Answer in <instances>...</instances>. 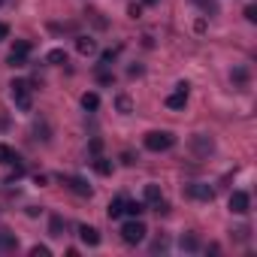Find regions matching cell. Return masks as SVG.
Segmentation results:
<instances>
[{"mask_svg":"<svg viewBox=\"0 0 257 257\" xmlns=\"http://www.w3.org/2000/svg\"><path fill=\"white\" fill-rule=\"evenodd\" d=\"M245 19H248V22H257V7H248V10H245Z\"/></svg>","mask_w":257,"mask_h":257,"instance_id":"24","label":"cell"},{"mask_svg":"<svg viewBox=\"0 0 257 257\" xmlns=\"http://www.w3.org/2000/svg\"><path fill=\"white\" fill-rule=\"evenodd\" d=\"M248 206H251V197H248L245 191H233V194H230V212H233V215H245Z\"/></svg>","mask_w":257,"mask_h":257,"instance_id":"6","label":"cell"},{"mask_svg":"<svg viewBox=\"0 0 257 257\" xmlns=\"http://www.w3.org/2000/svg\"><path fill=\"white\" fill-rule=\"evenodd\" d=\"M31 257H52V248H46V245H34V248H31Z\"/></svg>","mask_w":257,"mask_h":257,"instance_id":"23","label":"cell"},{"mask_svg":"<svg viewBox=\"0 0 257 257\" xmlns=\"http://www.w3.org/2000/svg\"><path fill=\"white\" fill-rule=\"evenodd\" d=\"M188 197H194V200H203V203H212L215 191H212L209 185H203V182H194V185H188Z\"/></svg>","mask_w":257,"mask_h":257,"instance_id":"8","label":"cell"},{"mask_svg":"<svg viewBox=\"0 0 257 257\" xmlns=\"http://www.w3.org/2000/svg\"><path fill=\"white\" fill-rule=\"evenodd\" d=\"M146 4H158V0H146Z\"/></svg>","mask_w":257,"mask_h":257,"instance_id":"28","label":"cell"},{"mask_svg":"<svg viewBox=\"0 0 257 257\" xmlns=\"http://www.w3.org/2000/svg\"><path fill=\"white\" fill-rule=\"evenodd\" d=\"M121 161H124V164H127V167H131V164H137V158H134V155H131V152H124V155H121Z\"/></svg>","mask_w":257,"mask_h":257,"instance_id":"25","label":"cell"},{"mask_svg":"<svg viewBox=\"0 0 257 257\" xmlns=\"http://www.w3.org/2000/svg\"><path fill=\"white\" fill-rule=\"evenodd\" d=\"M79 239H82L85 245H91V248H94V245H100V233H97V227H88V224H82V227H79Z\"/></svg>","mask_w":257,"mask_h":257,"instance_id":"10","label":"cell"},{"mask_svg":"<svg viewBox=\"0 0 257 257\" xmlns=\"http://www.w3.org/2000/svg\"><path fill=\"white\" fill-rule=\"evenodd\" d=\"M64 185H67L73 194H79V197H91V185H88L85 179H79V176H64Z\"/></svg>","mask_w":257,"mask_h":257,"instance_id":"7","label":"cell"},{"mask_svg":"<svg viewBox=\"0 0 257 257\" xmlns=\"http://www.w3.org/2000/svg\"><path fill=\"white\" fill-rule=\"evenodd\" d=\"M146 224L140 221V218H131V221H124L121 224V239L127 242V245H137V242H143L146 239Z\"/></svg>","mask_w":257,"mask_h":257,"instance_id":"2","label":"cell"},{"mask_svg":"<svg viewBox=\"0 0 257 257\" xmlns=\"http://www.w3.org/2000/svg\"><path fill=\"white\" fill-rule=\"evenodd\" d=\"M49 233H52V236H64V221H61L58 215L49 221Z\"/></svg>","mask_w":257,"mask_h":257,"instance_id":"21","label":"cell"},{"mask_svg":"<svg viewBox=\"0 0 257 257\" xmlns=\"http://www.w3.org/2000/svg\"><path fill=\"white\" fill-rule=\"evenodd\" d=\"M97 106H100V97H97L94 91H91V94H82V109H91V112H94Z\"/></svg>","mask_w":257,"mask_h":257,"instance_id":"19","label":"cell"},{"mask_svg":"<svg viewBox=\"0 0 257 257\" xmlns=\"http://www.w3.org/2000/svg\"><path fill=\"white\" fill-rule=\"evenodd\" d=\"M143 212H146V203H140V200H124V215L140 218Z\"/></svg>","mask_w":257,"mask_h":257,"instance_id":"11","label":"cell"},{"mask_svg":"<svg viewBox=\"0 0 257 257\" xmlns=\"http://www.w3.org/2000/svg\"><path fill=\"white\" fill-rule=\"evenodd\" d=\"M127 13H131V19H140V16H143V10H140V7H131Z\"/></svg>","mask_w":257,"mask_h":257,"instance_id":"26","label":"cell"},{"mask_svg":"<svg viewBox=\"0 0 257 257\" xmlns=\"http://www.w3.org/2000/svg\"><path fill=\"white\" fill-rule=\"evenodd\" d=\"M115 109H118V112H124V115H127V112H134L131 97H124V94H121V97H115Z\"/></svg>","mask_w":257,"mask_h":257,"instance_id":"20","label":"cell"},{"mask_svg":"<svg viewBox=\"0 0 257 257\" xmlns=\"http://www.w3.org/2000/svg\"><path fill=\"white\" fill-rule=\"evenodd\" d=\"M28 52H31V43L28 40H19L16 46H13V52H10V67H25V61H28Z\"/></svg>","mask_w":257,"mask_h":257,"instance_id":"4","label":"cell"},{"mask_svg":"<svg viewBox=\"0 0 257 257\" xmlns=\"http://www.w3.org/2000/svg\"><path fill=\"white\" fill-rule=\"evenodd\" d=\"M185 103H188V82H179L176 91L167 97V106L170 109H185Z\"/></svg>","mask_w":257,"mask_h":257,"instance_id":"5","label":"cell"},{"mask_svg":"<svg viewBox=\"0 0 257 257\" xmlns=\"http://www.w3.org/2000/svg\"><path fill=\"white\" fill-rule=\"evenodd\" d=\"M10 91H13V103H16L22 112H31V106H34L31 85H28V82H22V79H16V82L10 85Z\"/></svg>","mask_w":257,"mask_h":257,"instance_id":"1","label":"cell"},{"mask_svg":"<svg viewBox=\"0 0 257 257\" xmlns=\"http://www.w3.org/2000/svg\"><path fill=\"white\" fill-rule=\"evenodd\" d=\"M106 215H109V218H121V215H124V197H115V200L109 203Z\"/></svg>","mask_w":257,"mask_h":257,"instance_id":"15","label":"cell"},{"mask_svg":"<svg viewBox=\"0 0 257 257\" xmlns=\"http://www.w3.org/2000/svg\"><path fill=\"white\" fill-rule=\"evenodd\" d=\"M46 61H49V64H67V52H64V49H52V52L46 55Z\"/></svg>","mask_w":257,"mask_h":257,"instance_id":"18","label":"cell"},{"mask_svg":"<svg viewBox=\"0 0 257 257\" xmlns=\"http://www.w3.org/2000/svg\"><path fill=\"white\" fill-rule=\"evenodd\" d=\"M179 245H182L185 251H197V248H200V239H197L194 233H188V236H182V239H179Z\"/></svg>","mask_w":257,"mask_h":257,"instance_id":"17","label":"cell"},{"mask_svg":"<svg viewBox=\"0 0 257 257\" xmlns=\"http://www.w3.org/2000/svg\"><path fill=\"white\" fill-rule=\"evenodd\" d=\"M76 49H79V55H94L97 52V43L91 37H79L76 40Z\"/></svg>","mask_w":257,"mask_h":257,"instance_id":"12","label":"cell"},{"mask_svg":"<svg viewBox=\"0 0 257 257\" xmlns=\"http://www.w3.org/2000/svg\"><path fill=\"white\" fill-rule=\"evenodd\" d=\"M146 203L155 206L158 212H167V203H164V194H161L158 185H146Z\"/></svg>","mask_w":257,"mask_h":257,"instance_id":"9","label":"cell"},{"mask_svg":"<svg viewBox=\"0 0 257 257\" xmlns=\"http://www.w3.org/2000/svg\"><path fill=\"white\" fill-rule=\"evenodd\" d=\"M94 170H97L100 176H112V161H109V158H100V155H97V158H94Z\"/></svg>","mask_w":257,"mask_h":257,"instance_id":"14","label":"cell"},{"mask_svg":"<svg viewBox=\"0 0 257 257\" xmlns=\"http://www.w3.org/2000/svg\"><path fill=\"white\" fill-rule=\"evenodd\" d=\"M7 37H10V28H7L4 22H0V40H7Z\"/></svg>","mask_w":257,"mask_h":257,"instance_id":"27","label":"cell"},{"mask_svg":"<svg viewBox=\"0 0 257 257\" xmlns=\"http://www.w3.org/2000/svg\"><path fill=\"white\" fill-rule=\"evenodd\" d=\"M0 164H10V167L19 164V155H16L10 146H4V143H0Z\"/></svg>","mask_w":257,"mask_h":257,"instance_id":"13","label":"cell"},{"mask_svg":"<svg viewBox=\"0 0 257 257\" xmlns=\"http://www.w3.org/2000/svg\"><path fill=\"white\" fill-rule=\"evenodd\" d=\"M115 58H118V52H115V49H106V52H100V64H103V67H109Z\"/></svg>","mask_w":257,"mask_h":257,"instance_id":"22","label":"cell"},{"mask_svg":"<svg viewBox=\"0 0 257 257\" xmlns=\"http://www.w3.org/2000/svg\"><path fill=\"white\" fill-rule=\"evenodd\" d=\"M16 245H19V239L13 236V233H0V248H4V251H16Z\"/></svg>","mask_w":257,"mask_h":257,"instance_id":"16","label":"cell"},{"mask_svg":"<svg viewBox=\"0 0 257 257\" xmlns=\"http://www.w3.org/2000/svg\"><path fill=\"white\" fill-rule=\"evenodd\" d=\"M173 143H176V137L170 131H152V134H146V149L149 152H167V149H173Z\"/></svg>","mask_w":257,"mask_h":257,"instance_id":"3","label":"cell"}]
</instances>
